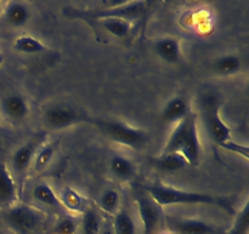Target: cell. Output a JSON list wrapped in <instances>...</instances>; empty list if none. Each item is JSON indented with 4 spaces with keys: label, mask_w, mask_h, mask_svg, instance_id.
I'll list each match as a JSON object with an SVG mask.
<instances>
[{
    "label": "cell",
    "mask_w": 249,
    "mask_h": 234,
    "mask_svg": "<svg viewBox=\"0 0 249 234\" xmlns=\"http://www.w3.org/2000/svg\"><path fill=\"white\" fill-rule=\"evenodd\" d=\"M143 190L148 193L151 199L158 205V206H168V205H214V206L221 207L228 214H233L232 201L229 197H220L215 195L208 194V193L199 192H189V190H180L177 188L168 187L164 184H150L145 185Z\"/></svg>",
    "instance_id": "obj_1"
},
{
    "label": "cell",
    "mask_w": 249,
    "mask_h": 234,
    "mask_svg": "<svg viewBox=\"0 0 249 234\" xmlns=\"http://www.w3.org/2000/svg\"><path fill=\"white\" fill-rule=\"evenodd\" d=\"M180 153L189 165L197 163L201 155V141L197 129V116L191 112L182 121L177 123V127L168 138L162 154Z\"/></svg>",
    "instance_id": "obj_2"
},
{
    "label": "cell",
    "mask_w": 249,
    "mask_h": 234,
    "mask_svg": "<svg viewBox=\"0 0 249 234\" xmlns=\"http://www.w3.org/2000/svg\"><path fill=\"white\" fill-rule=\"evenodd\" d=\"M94 122L109 139L122 145L140 149L147 141V133L143 129L135 128L124 122L112 119H97Z\"/></svg>",
    "instance_id": "obj_3"
},
{
    "label": "cell",
    "mask_w": 249,
    "mask_h": 234,
    "mask_svg": "<svg viewBox=\"0 0 249 234\" xmlns=\"http://www.w3.org/2000/svg\"><path fill=\"white\" fill-rule=\"evenodd\" d=\"M219 109H220V101L216 95L209 93L203 98L202 110H203V121L207 133L214 143L220 146L221 144L231 139V129L221 119Z\"/></svg>",
    "instance_id": "obj_4"
},
{
    "label": "cell",
    "mask_w": 249,
    "mask_h": 234,
    "mask_svg": "<svg viewBox=\"0 0 249 234\" xmlns=\"http://www.w3.org/2000/svg\"><path fill=\"white\" fill-rule=\"evenodd\" d=\"M41 212L27 205H15L5 212V222L17 234H32L41 223Z\"/></svg>",
    "instance_id": "obj_5"
},
{
    "label": "cell",
    "mask_w": 249,
    "mask_h": 234,
    "mask_svg": "<svg viewBox=\"0 0 249 234\" xmlns=\"http://www.w3.org/2000/svg\"><path fill=\"white\" fill-rule=\"evenodd\" d=\"M44 123L50 129H63L67 127L88 121V117L82 111L68 105H53L44 112Z\"/></svg>",
    "instance_id": "obj_6"
},
{
    "label": "cell",
    "mask_w": 249,
    "mask_h": 234,
    "mask_svg": "<svg viewBox=\"0 0 249 234\" xmlns=\"http://www.w3.org/2000/svg\"><path fill=\"white\" fill-rule=\"evenodd\" d=\"M147 1H130L124 2V4L116 5V6L108 7V9L96 10V11L85 14L90 16L91 19L106 20V19H121L131 21L136 20L139 17L143 16L147 9Z\"/></svg>",
    "instance_id": "obj_7"
},
{
    "label": "cell",
    "mask_w": 249,
    "mask_h": 234,
    "mask_svg": "<svg viewBox=\"0 0 249 234\" xmlns=\"http://www.w3.org/2000/svg\"><path fill=\"white\" fill-rule=\"evenodd\" d=\"M136 205L138 212L142 223V234H153L160 221V206L151 197L142 194H136Z\"/></svg>",
    "instance_id": "obj_8"
},
{
    "label": "cell",
    "mask_w": 249,
    "mask_h": 234,
    "mask_svg": "<svg viewBox=\"0 0 249 234\" xmlns=\"http://www.w3.org/2000/svg\"><path fill=\"white\" fill-rule=\"evenodd\" d=\"M165 224L175 234H215L216 229L208 222L195 218H178L167 217Z\"/></svg>",
    "instance_id": "obj_9"
},
{
    "label": "cell",
    "mask_w": 249,
    "mask_h": 234,
    "mask_svg": "<svg viewBox=\"0 0 249 234\" xmlns=\"http://www.w3.org/2000/svg\"><path fill=\"white\" fill-rule=\"evenodd\" d=\"M41 145V139L39 136H34L32 140L27 141L23 145L19 146L12 155V167L18 177H24L28 168L31 167L32 162L34 161L38 148Z\"/></svg>",
    "instance_id": "obj_10"
},
{
    "label": "cell",
    "mask_w": 249,
    "mask_h": 234,
    "mask_svg": "<svg viewBox=\"0 0 249 234\" xmlns=\"http://www.w3.org/2000/svg\"><path fill=\"white\" fill-rule=\"evenodd\" d=\"M17 200V185L7 168L0 161V207H11Z\"/></svg>",
    "instance_id": "obj_11"
},
{
    "label": "cell",
    "mask_w": 249,
    "mask_h": 234,
    "mask_svg": "<svg viewBox=\"0 0 249 234\" xmlns=\"http://www.w3.org/2000/svg\"><path fill=\"white\" fill-rule=\"evenodd\" d=\"M189 100L184 97H175L165 104L162 111V119L168 123H179L191 114Z\"/></svg>",
    "instance_id": "obj_12"
},
{
    "label": "cell",
    "mask_w": 249,
    "mask_h": 234,
    "mask_svg": "<svg viewBox=\"0 0 249 234\" xmlns=\"http://www.w3.org/2000/svg\"><path fill=\"white\" fill-rule=\"evenodd\" d=\"M1 110L7 118L12 121H22L28 115L29 106L22 95L10 94L2 99Z\"/></svg>",
    "instance_id": "obj_13"
},
{
    "label": "cell",
    "mask_w": 249,
    "mask_h": 234,
    "mask_svg": "<svg viewBox=\"0 0 249 234\" xmlns=\"http://www.w3.org/2000/svg\"><path fill=\"white\" fill-rule=\"evenodd\" d=\"M155 51L160 58L170 63L178 62L181 56V48H180V40L177 38H162L156 41Z\"/></svg>",
    "instance_id": "obj_14"
},
{
    "label": "cell",
    "mask_w": 249,
    "mask_h": 234,
    "mask_svg": "<svg viewBox=\"0 0 249 234\" xmlns=\"http://www.w3.org/2000/svg\"><path fill=\"white\" fill-rule=\"evenodd\" d=\"M5 21L14 27H21L28 22L29 9L24 2L9 1L4 10Z\"/></svg>",
    "instance_id": "obj_15"
},
{
    "label": "cell",
    "mask_w": 249,
    "mask_h": 234,
    "mask_svg": "<svg viewBox=\"0 0 249 234\" xmlns=\"http://www.w3.org/2000/svg\"><path fill=\"white\" fill-rule=\"evenodd\" d=\"M60 201L62 204V207H66L70 210L71 212H75V214H83L87 207V200L73 188L65 187L61 192Z\"/></svg>",
    "instance_id": "obj_16"
},
{
    "label": "cell",
    "mask_w": 249,
    "mask_h": 234,
    "mask_svg": "<svg viewBox=\"0 0 249 234\" xmlns=\"http://www.w3.org/2000/svg\"><path fill=\"white\" fill-rule=\"evenodd\" d=\"M153 165L158 170H162L164 172H174V171L185 168L189 165V162L180 153H167L162 154L160 157L155 158Z\"/></svg>",
    "instance_id": "obj_17"
},
{
    "label": "cell",
    "mask_w": 249,
    "mask_h": 234,
    "mask_svg": "<svg viewBox=\"0 0 249 234\" xmlns=\"http://www.w3.org/2000/svg\"><path fill=\"white\" fill-rule=\"evenodd\" d=\"M111 171L117 178L123 180H128L135 175V165L129 158L121 155H114L111 158Z\"/></svg>",
    "instance_id": "obj_18"
},
{
    "label": "cell",
    "mask_w": 249,
    "mask_h": 234,
    "mask_svg": "<svg viewBox=\"0 0 249 234\" xmlns=\"http://www.w3.org/2000/svg\"><path fill=\"white\" fill-rule=\"evenodd\" d=\"M32 195L40 204L48 205V206L55 207V209H61L62 207V204H61L58 196L55 194L53 188L49 184H46V183H40V184L36 185L33 192H32Z\"/></svg>",
    "instance_id": "obj_19"
},
{
    "label": "cell",
    "mask_w": 249,
    "mask_h": 234,
    "mask_svg": "<svg viewBox=\"0 0 249 234\" xmlns=\"http://www.w3.org/2000/svg\"><path fill=\"white\" fill-rule=\"evenodd\" d=\"M14 49L22 54H40L48 50L45 45L32 36H22L16 39Z\"/></svg>",
    "instance_id": "obj_20"
},
{
    "label": "cell",
    "mask_w": 249,
    "mask_h": 234,
    "mask_svg": "<svg viewBox=\"0 0 249 234\" xmlns=\"http://www.w3.org/2000/svg\"><path fill=\"white\" fill-rule=\"evenodd\" d=\"M242 67V62L241 58L237 55H232V54H228V55L220 56L216 58L214 62V70L220 75H233V73L238 72Z\"/></svg>",
    "instance_id": "obj_21"
},
{
    "label": "cell",
    "mask_w": 249,
    "mask_h": 234,
    "mask_svg": "<svg viewBox=\"0 0 249 234\" xmlns=\"http://www.w3.org/2000/svg\"><path fill=\"white\" fill-rule=\"evenodd\" d=\"M102 26L113 36L118 37V38H125L129 33H130L133 24L131 21H126V20L121 19H106L102 20Z\"/></svg>",
    "instance_id": "obj_22"
},
{
    "label": "cell",
    "mask_w": 249,
    "mask_h": 234,
    "mask_svg": "<svg viewBox=\"0 0 249 234\" xmlns=\"http://www.w3.org/2000/svg\"><path fill=\"white\" fill-rule=\"evenodd\" d=\"M114 234H136L135 222L126 211H118L114 214Z\"/></svg>",
    "instance_id": "obj_23"
},
{
    "label": "cell",
    "mask_w": 249,
    "mask_h": 234,
    "mask_svg": "<svg viewBox=\"0 0 249 234\" xmlns=\"http://www.w3.org/2000/svg\"><path fill=\"white\" fill-rule=\"evenodd\" d=\"M57 145L58 140H56L53 141V143L41 145V148L36 151V157H34V167H36V171H43L44 168L48 167V165L53 160Z\"/></svg>",
    "instance_id": "obj_24"
},
{
    "label": "cell",
    "mask_w": 249,
    "mask_h": 234,
    "mask_svg": "<svg viewBox=\"0 0 249 234\" xmlns=\"http://www.w3.org/2000/svg\"><path fill=\"white\" fill-rule=\"evenodd\" d=\"M121 204V195L116 189H107L101 194L99 199V206L102 211L109 214H116Z\"/></svg>",
    "instance_id": "obj_25"
},
{
    "label": "cell",
    "mask_w": 249,
    "mask_h": 234,
    "mask_svg": "<svg viewBox=\"0 0 249 234\" xmlns=\"http://www.w3.org/2000/svg\"><path fill=\"white\" fill-rule=\"evenodd\" d=\"M82 234H100V217L94 209L88 207L83 212Z\"/></svg>",
    "instance_id": "obj_26"
},
{
    "label": "cell",
    "mask_w": 249,
    "mask_h": 234,
    "mask_svg": "<svg viewBox=\"0 0 249 234\" xmlns=\"http://www.w3.org/2000/svg\"><path fill=\"white\" fill-rule=\"evenodd\" d=\"M78 223L72 217H63L61 221L57 222L53 233L55 234H75Z\"/></svg>",
    "instance_id": "obj_27"
},
{
    "label": "cell",
    "mask_w": 249,
    "mask_h": 234,
    "mask_svg": "<svg viewBox=\"0 0 249 234\" xmlns=\"http://www.w3.org/2000/svg\"><path fill=\"white\" fill-rule=\"evenodd\" d=\"M248 204L245 205L242 211L240 212V214L237 216V219L235 222V226H233L232 231L229 234H247L248 232Z\"/></svg>",
    "instance_id": "obj_28"
},
{
    "label": "cell",
    "mask_w": 249,
    "mask_h": 234,
    "mask_svg": "<svg viewBox=\"0 0 249 234\" xmlns=\"http://www.w3.org/2000/svg\"><path fill=\"white\" fill-rule=\"evenodd\" d=\"M221 148L226 149L229 151H232V153L238 154V155L243 156L245 158H248V146L247 145H241V144L235 143L230 139V140L225 141L224 144H221Z\"/></svg>",
    "instance_id": "obj_29"
},
{
    "label": "cell",
    "mask_w": 249,
    "mask_h": 234,
    "mask_svg": "<svg viewBox=\"0 0 249 234\" xmlns=\"http://www.w3.org/2000/svg\"><path fill=\"white\" fill-rule=\"evenodd\" d=\"M2 61H4V56H2V54H0V66H1Z\"/></svg>",
    "instance_id": "obj_30"
},
{
    "label": "cell",
    "mask_w": 249,
    "mask_h": 234,
    "mask_svg": "<svg viewBox=\"0 0 249 234\" xmlns=\"http://www.w3.org/2000/svg\"><path fill=\"white\" fill-rule=\"evenodd\" d=\"M0 128H1V126H0Z\"/></svg>",
    "instance_id": "obj_31"
}]
</instances>
